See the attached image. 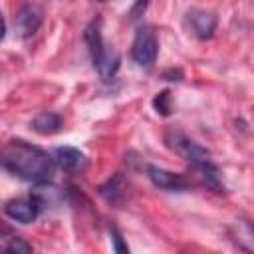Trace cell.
Returning a JSON list of instances; mask_svg holds the SVG:
<instances>
[{
    "mask_svg": "<svg viewBox=\"0 0 254 254\" xmlns=\"http://www.w3.org/2000/svg\"><path fill=\"white\" fill-rule=\"evenodd\" d=\"M2 167L24 181L40 185L52 179L56 159L26 141H10L2 149Z\"/></svg>",
    "mask_w": 254,
    "mask_h": 254,
    "instance_id": "obj_1",
    "label": "cell"
},
{
    "mask_svg": "<svg viewBox=\"0 0 254 254\" xmlns=\"http://www.w3.org/2000/svg\"><path fill=\"white\" fill-rule=\"evenodd\" d=\"M4 250H8V252H32L34 248L24 238L14 236V238H10V242H4Z\"/></svg>",
    "mask_w": 254,
    "mask_h": 254,
    "instance_id": "obj_15",
    "label": "cell"
},
{
    "mask_svg": "<svg viewBox=\"0 0 254 254\" xmlns=\"http://www.w3.org/2000/svg\"><path fill=\"white\" fill-rule=\"evenodd\" d=\"M153 107L157 109V113L169 115L171 113V93L167 89H163L161 93H157L155 99H153Z\"/></svg>",
    "mask_w": 254,
    "mask_h": 254,
    "instance_id": "obj_14",
    "label": "cell"
},
{
    "mask_svg": "<svg viewBox=\"0 0 254 254\" xmlns=\"http://www.w3.org/2000/svg\"><path fill=\"white\" fill-rule=\"evenodd\" d=\"M125 189H127V183L123 179L121 173H115L107 183H103L99 187V194L111 204V206H119L123 200H125Z\"/></svg>",
    "mask_w": 254,
    "mask_h": 254,
    "instance_id": "obj_10",
    "label": "cell"
},
{
    "mask_svg": "<svg viewBox=\"0 0 254 254\" xmlns=\"http://www.w3.org/2000/svg\"><path fill=\"white\" fill-rule=\"evenodd\" d=\"M109 234H111L113 250L119 252V254H127V252H129V246L123 242V236H121V232L117 230V226H111V228H109Z\"/></svg>",
    "mask_w": 254,
    "mask_h": 254,
    "instance_id": "obj_16",
    "label": "cell"
},
{
    "mask_svg": "<svg viewBox=\"0 0 254 254\" xmlns=\"http://www.w3.org/2000/svg\"><path fill=\"white\" fill-rule=\"evenodd\" d=\"M181 77H183L181 69H171L165 73V79H169V81H181Z\"/></svg>",
    "mask_w": 254,
    "mask_h": 254,
    "instance_id": "obj_18",
    "label": "cell"
},
{
    "mask_svg": "<svg viewBox=\"0 0 254 254\" xmlns=\"http://www.w3.org/2000/svg\"><path fill=\"white\" fill-rule=\"evenodd\" d=\"M147 177L155 187H159L163 190H185L189 187V183L183 179V175L171 173V171L155 167V165H147Z\"/></svg>",
    "mask_w": 254,
    "mask_h": 254,
    "instance_id": "obj_7",
    "label": "cell"
},
{
    "mask_svg": "<svg viewBox=\"0 0 254 254\" xmlns=\"http://www.w3.org/2000/svg\"><path fill=\"white\" fill-rule=\"evenodd\" d=\"M189 24H190L192 34H194L198 40H208V38L214 34V28H216V16H214L212 12L194 8V10L189 12Z\"/></svg>",
    "mask_w": 254,
    "mask_h": 254,
    "instance_id": "obj_8",
    "label": "cell"
},
{
    "mask_svg": "<svg viewBox=\"0 0 254 254\" xmlns=\"http://www.w3.org/2000/svg\"><path fill=\"white\" fill-rule=\"evenodd\" d=\"M97 2H105V0H97Z\"/></svg>",
    "mask_w": 254,
    "mask_h": 254,
    "instance_id": "obj_19",
    "label": "cell"
},
{
    "mask_svg": "<svg viewBox=\"0 0 254 254\" xmlns=\"http://www.w3.org/2000/svg\"><path fill=\"white\" fill-rule=\"evenodd\" d=\"M149 2H151V0H135L133 6H131V10H129V20H137V18H141V16L145 14Z\"/></svg>",
    "mask_w": 254,
    "mask_h": 254,
    "instance_id": "obj_17",
    "label": "cell"
},
{
    "mask_svg": "<svg viewBox=\"0 0 254 254\" xmlns=\"http://www.w3.org/2000/svg\"><path fill=\"white\" fill-rule=\"evenodd\" d=\"M56 165L67 173L81 171L85 167V155L75 147H58L54 153Z\"/></svg>",
    "mask_w": 254,
    "mask_h": 254,
    "instance_id": "obj_9",
    "label": "cell"
},
{
    "mask_svg": "<svg viewBox=\"0 0 254 254\" xmlns=\"http://www.w3.org/2000/svg\"><path fill=\"white\" fill-rule=\"evenodd\" d=\"M42 20H44V12H42L40 6H36V4H24L16 12V18H14V32H16V36L20 40L32 38L40 30Z\"/></svg>",
    "mask_w": 254,
    "mask_h": 254,
    "instance_id": "obj_5",
    "label": "cell"
},
{
    "mask_svg": "<svg viewBox=\"0 0 254 254\" xmlns=\"http://www.w3.org/2000/svg\"><path fill=\"white\" fill-rule=\"evenodd\" d=\"M42 204L38 202V198L32 194L28 198H12L4 204V214L16 222H22V224H30L38 218V212H40Z\"/></svg>",
    "mask_w": 254,
    "mask_h": 254,
    "instance_id": "obj_6",
    "label": "cell"
},
{
    "mask_svg": "<svg viewBox=\"0 0 254 254\" xmlns=\"http://www.w3.org/2000/svg\"><path fill=\"white\" fill-rule=\"evenodd\" d=\"M62 127V117L54 111H40L32 119V129L40 135H54Z\"/></svg>",
    "mask_w": 254,
    "mask_h": 254,
    "instance_id": "obj_12",
    "label": "cell"
},
{
    "mask_svg": "<svg viewBox=\"0 0 254 254\" xmlns=\"http://www.w3.org/2000/svg\"><path fill=\"white\" fill-rule=\"evenodd\" d=\"M157 50H159V44H157L155 32L149 26L137 28L133 44H131V58L135 60V64H139L143 67L153 65L157 60Z\"/></svg>",
    "mask_w": 254,
    "mask_h": 254,
    "instance_id": "obj_4",
    "label": "cell"
},
{
    "mask_svg": "<svg viewBox=\"0 0 254 254\" xmlns=\"http://www.w3.org/2000/svg\"><path fill=\"white\" fill-rule=\"evenodd\" d=\"M83 40H85V44H87L91 62H93L95 69L99 71V75H101L103 79H111V77L115 75V71L119 69V54L103 42L101 20H93V22L85 28Z\"/></svg>",
    "mask_w": 254,
    "mask_h": 254,
    "instance_id": "obj_2",
    "label": "cell"
},
{
    "mask_svg": "<svg viewBox=\"0 0 254 254\" xmlns=\"http://www.w3.org/2000/svg\"><path fill=\"white\" fill-rule=\"evenodd\" d=\"M165 143L171 151H175L179 157H183L185 161H189L192 167L210 161V151L204 149L202 145L194 143L192 139H189L183 131L179 129H169L165 133Z\"/></svg>",
    "mask_w": 254,
    "mask_h": 254,
    "instance_id": "obj_3",
    "label": "cell"
},
{
    "mask_svg": "<svg viewBox=\"0 0 254 254\" xmlns=\"http://www.w3.org/2000/svg\"><path fill=\"white\" fill-rule=\"evenodd\" d=\"M232 238L242 250L254 252V222L248 218H238L232 226Z\"/></svg>",
    "mask_w": 254,
    "mask_h": 254,
    "instance_id": "obj_11",
    "label": "cell"
},
{
    "mask_svg": "<svg viewBox=\"0 0 254 254\" xmlns=\"http://www.w3.org/2000/svg\"><path fill=\"white\" fill-rule=\"evenodd\" d=\"M194 169L198 171V175L202 177V181L206 183V187H210V189L216 190V192H224V183H222L220 171H218V167H216L212 161L200 163V165H196Z\"/></svg>",
    "mask_w": 254,
    "mask_h": 254,
    "instance_id": "obj_13",
    "label": "cell"
}]
</instances>
